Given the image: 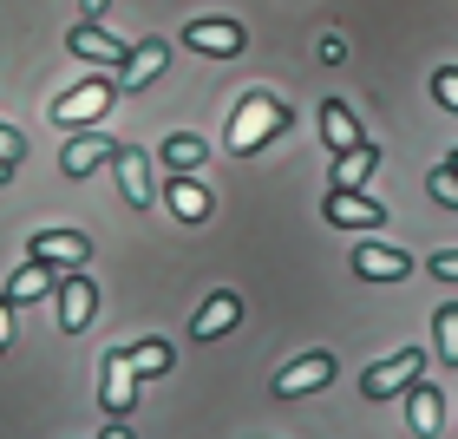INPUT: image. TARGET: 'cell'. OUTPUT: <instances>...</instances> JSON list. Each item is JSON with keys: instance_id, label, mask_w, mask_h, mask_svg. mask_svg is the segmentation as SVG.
<instances>
[{"instance_id": "obj_1", "label": "cell", "mask_w": 458, "mask_h": 439, "mask_svg": "<svg viewBox=\"0 0 458 439\" xmlns=\"http://www.w3.org/2000/svg\"><path fill=\"white\" fill-rule=\"evenodd\" d=\"M288 118H295V112H288L276 92H249L242 106H236V118H229V151H236V158L262 151L268 138H282V132H288Z\"/></svg>"}, {"instance_id": "obj_2", "label": "cell", "mask_w": 458, "mask_h": 439, "mask_svg": "<svg viewBox=\"0 0 458 439\" xmlns=\"http://www.w3.org/2000/svg\"><path fill=\"white\" fill-rule=\"evenodd\" d=\"M112 92H118V79H112V73H92L86 86H72V92L53 99V125H59V132H86V125L106 118Z\"/></svg>"}, {"instance_id": "obj_3", "label": "cell", "mask_w": 458, "mask_h": 439, "mask_svg": "<svg viewBox=\"0 0 458 439\" xmlns=\"http://www.w3.org/2000/svg\"><path fill=\"white\" fill-rule=\"evenodd\" d=\"M420 367H426V354L420 348H400V354H386V361H373L360 374V393H367V400H393L400 387L420 381Z\"/></svg>"}, {"instance_id": "obj_4", "label": "cell", "mask_w": 458, "mask_h": 439, "mask_svg": "<svg viewBox=\"0 0 458 439\" xmlns=\"http://www.w3.org/2000/svg\"><path fill=\"white\" fill-rule=\"evenodd\" d=\"M86 256H92V243L79 229H33V243H27V263H47V269H79Z\"/></svg>"}, {"instance_id": "obj_5", "label": "cell", "mask_w": 458, "mask_h": 439, "mask_svg": "<svg viewBox=\"0 0 458 439\" xmlns=\"http://www.w3.org/2000/svg\"><path fill=\"white\" fill-rule=\"evenodd\" d=\"M327 381H335V354L315 348V354H301V361H288L276 374V393H282V400H295V393H321Z\"/></svg>"}, {"instance_id": "obj_6", "label": "cell", "mask_w": 458, "mask_h": 439, "mask_svg": "<svg viewBox=\"0 0 458 439\" xmlns=\"http://www.w3.org/2000/svg\"><path fill=\"white\" fill-rule=\"evenodd\" d=\"M112 158H118V144L106 132H72L66 151H59V171H66V177H92L98 164H112Z\"/></svg>"}, {"instance_id": "obj_7", "label": "cell", "mask_w": 458, "mask_h": 439, "mask_svg": "<svg viewBox=\"0 0 458 439\" xmlns=\"http://www.w3.org/2000/svg\"><path fill=\"white\" fill-rule=\"evenodd\" d=\"M353 276L360 282H406L412 276V263H406V249H386V243H360L353 249Z\"/></svg>"}, {"instance_id": "obj_8", "label": "cell", "mask_w": 458, "mask_h": 439, "mask_svg": "<svg viewBox=\"0 0 458 439\" xmlns=\"http://www.w3.org/2000/svg\"><path fill=\"white\" fill-rule=\"evenodd\" d=\"M321 217L335 223V229H380V223H386V211H380L373 197H360V191H327Z\"/></svg>"}, {"instance_id": "obj_9", "label": "cell", "mask_w": 458, "mask_h": 439, "mask_svg": "<svg viewBox=\"0 0 458 439\" xmlns=\"http://www.w3.org/2000/svg\"><path fill=\"white\" fill-rule=\"evenodd\" d=\"M183 47L229 59V53H242V20H191V27H183Z\"/></svg>"}, {"instance_id": "obj_10", "label": "cell", "mask_w": 458, "mask_h": 439, "mask_svg": "<svg viewBox=\"0 0 458 439\" xmlns=\"http://www.w3.org/2000/svg\"><path fill=\"white\" fill-rule=\"evenodd\" d=\"M164 59H171V47H164V39H138V47L124 53V66L112 73V79H118V92H138V86H151V79L164 73Z\"/></svg>"}, {"instance_id": "obj_11", "label": "cell", "mask_w": 458, "mask_h": 439, "mask_svg": "<svg viewBox=\"0 0 458 439\" xmlns=\"http://www.w3.org/2000/svg\"><path fill=\"white\" fill-rule=\"evenodd\" d=\"M66 47H72L79 59H92V66H124V53H131V47H118L98 20H79V27L66 33Z\"/></svg>"}, {"instance_id": "obj_12", "label": "cell", "mask_w": 458, "mask_h": 439, "mask_svg": "<svg viewBox=\"0 0 458 439\" xmlns=\"http://www.w3.org/2000/svg\"><path fill=\"white\" fill-rule=\"evenodd\" d=\"M92 308H98V288H92V276H59V328L66 334H79L92 322Z\"/></svg>"}, {"instance_id": "obj_13", "label": "cell", "mask_w": 458, "mask_h": 439, "mask_svg": "<svg viewBox=\"0 0 458 439\" xmlns=\"http://www.w3.org/2000/svg\"><path fill=\"white\" fill-rule=\"evenodd\" d=\"M236 322H242V296H236V288H216V296H210V302L197 308L191 334H197V341H216V334H229Z\"/></svg>"}, {"instance_id": "obj_14", "label": "cell", "mask_w": 458, "mask_h": 439, "mask_svg": "<svg viewBox=\"0 0 458 439\" xmlns=\"http://www.w3.org/2000/svg\"><path fill=\"white\" fill-rule=\"evenodd\" d=\"M98 400H106L112 420H124V413H131V400H138V374L124 367V348L106 354V387H98Z\"/></svg>"}, {"instance_id": "obj_15", "label": "cell", "mask_w": 458, "mask_h": 439, "mask_svg": "<svg viewBox=\"0 0 458 439\" xmlns=\"http://www.w3.org/2000/svg\"><path fill=\"white\" fill-rule=\"evenodd\" d=\"M118 184H124V203H131V211H144V203H151V158L138 151V144H118Z\"/></svg>"}, {"instance_id": "obj_16", "label": "cell", "mask_w": 458, "mask_h": 439, "mask_svg": "<svg viewBox=\"0 0 458 439\" xmlns=\"http://www.w3.org/2000/svg\"><path fill=\"white\" fill-rule=\"evenodd\" d=\"M439 420H445L439 387H432V381H412V387H406V426L420 433V439H432V433H439Z\"/></svg>"}, {"instance_id": "obj_17", "label": "cell", "mask_w": 458, "mask_h": 439, "mask_svg": "<svg viewBox=\"0 0 458 439\" xmlns=\"http://www.w3.org/2000/svg\"><path fill=\"white\" fill-rule=\"evenodd\" d=\"M321 138H327V151H353V144H367L360 138V118H353L347 112V99H327V106H321Z\"/></svg>"}, {"instance_id": "obj_18", "label": "cell", "mask_w": 458, "mask_h": 439, "mask_svg": "<svg viewBox=\"0 0 458 439\" xmlns=\"http://www.w3.org/2000/svg\"><path fill=\"white\" fill-rule=\"evenodd\" d=\"M171 211H177V223H203L210 217V191L191 171H171Z\"/></svg>"}, {"instance_id": "obj_19", "label": "cell", "mask_w": 458, "mask_h": 439, "mask_svg": "<svg viewBox=\"0 0 458 439\" xmlns=\"http://www.w3.org/2000/svg\"><path fill=\"white\" fill-rule=\"evenodd\" d=\"M53 288H59V269H47V263H27V269H20V276H13L7 288H0V296H7V302L20 308V302H39V296H53Z\"/></svg>"}, {"instance_id": "obj_20", "label": "cell", "mask_w": 458, "mask_h": 439, "mask_svg": "<svg viewBox=\"0 0 458 439\" xmlns=\"http://www.w3.org/2000/svg\"><path fill=\"white\" fill-rule=\"evenodd\" d=\"M373 171H380V151H373V144H353V151L335 158V191H360Z\"/></svg>"}, {"instance_id": "obj_21", "label": "cell", "mask_w": 458, "mask_h": 439, "mask_svg": "<svg viewBox=\"0 0 458 439\" xmlns=\"http://www.w3.org/2000/svg\"><path fill=\"white\" fill-rule=\"evenodd\" d=\"M203 158H210V144H203L197 132H177V138H164V164H171V171H197Z\"/></svg>"}, {"instance_id": "obj_22", "label": "cell", "mask_w": 458, "mask_h": 439, "mask_svg": "<svg viewBox=\"0 0 458 439\" xmlns=\"http://www.w3.org/2000/svg\"><path fill=\"white\" fill-rule=\"evenodd\" d=\"M432 348H439L445 367H458V302H445L439 315H432Z\"/></svg>"}, {"instance_id": "obj_23", "label": "cell", "mask_w": 458, "mask_h": 439, "mask_svg": "<svg viewBox=\"0 0 458 439\" xmlns=\"http://www.w3.org/2000/svg\"><path fill=\"white\" fill-rule=\"evenodd\" d=\"M124 367H131V374H164V367H171V341H138V348H124Z\"/></svg>"}, {"instance_id": "obj_24", "label": "cell", "mask_w": 458, "mask_h": 439, "mask_svg": "<svg viewBox=\"0 0 458 439\" xmlns=\"http://www.w3.org/2000/svg\"><path fill=\"white\" fill-rule=\"evenodd\" d=\"M426 191H432V197H439V203H445V211H458V171H445V164H439V171H432V177H426Z\"/></svg>"}, {"instance_id": "obj_25", "label": "cell", "mask_w": 458, "mask_h": 439, "mask_svg": "<svg viewBox=\"0 0 458 439\" xmlns=\"http://www.w3.org/2000/svg\"><path fill=\"white\" fill-rule=\"evenodd\" d=\"M432 99H439L445 112H458V66H439V73H432Z\"/></svg>"}, {"instance_id": "obj_26", "label": "cell", "mask_w": 458, "mask_h": 439, "mask_svg": "<svg viewBox=\"0 0 458 439\" xmlns=\"http://www.w3.org/2000/svg\"><path fill=\"white\" fill-rule=\"evenodd\" d=\"M20 158H27V138L13 125H0V164H20Z\"/></svg>"}, {"instance_id": "obj_27", "label": "cell", "mask_w": 458, "mask_h": 439, "mask_svg": "<svg viewBox=\"0 0 458 439\" xmlns=\"http://www.w3.org/2000/svg\"><path fill=\"white\" fill-rule=\"evenodd\" d=\"M426 269H432V276H445V282H458V249H439Z\"/></svg>"}, {"instance_id": "obj_28", "label": "cell", "mask_w": 458, "mask_h": 439, "mask_svg": "<svg viewBox=\"0 0 458 439\" xmlns=\"http://www.w3.org/2000/svg\"><path fill=\"white\" fill-rule=\"evenodd\" d=\"M7 341H13V302L0 296V348H7Z\"/></svg>"}, {"instance_id": "obj_29", "label": "cell", "mask_w": 458, "mask_h": 439, "mask_svg": "<svg viewBox=\"0 0 458 439\" xmlns=\"http://www.w3.org/2000/svg\"><path fill=\"white\" fill-rule=\"evenodd\" d=\"M98 439H131V426H124V420H112V426L98 433Z\"/></svg>"}, {"instance_id": "obj_30", "label": "cell", "mask_w": 458, "mask_h": 439, "mask_svg": "<svg viewBox=\"0 0 458 439\" xmlns=\"http://www.w3.org/2000/svg\"><path fill=\"white\" fill-rule=\"evenodd\" d=\"M79 7H86V20H98V13L112 7V0H79Z\"/></svg>"}, {"instance_id": "obj_31", "label": "cell", "mask_w": 458, "mask_h": 439, "mask_svg": "<svg viewBox=\"0 0 458 439\" xmlns=\"http://www.w3.org/2000/svg\"><path fill=\"white\" fill-rule=\"evenodd\" d=\"M445 171H458V151H445Z\"/></svg>"}, {"instance_id": "obj_32", "label": "cell", "mask_w": 458, "mask_h": 439, "mask_svg": "<svg viewBox=\"0 0 458 439\" xmlns=\"http://www.w3.org/2000/svg\"><path fill=\"white\" fill-rule=\"evenodd\" d=\"M7 177H13V164H0V184H7Z\"/></svg>"}]
</instances>
